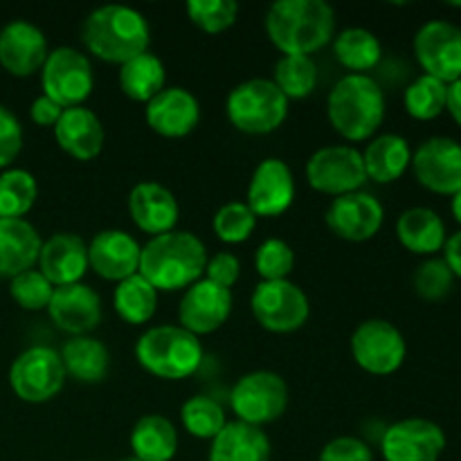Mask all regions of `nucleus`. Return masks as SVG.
<instances>
[{"mask_svg":"<svg viewBox=\"0 0 461 461\" xmlns=\"http://www.w3.org/2000/svg\"><path fill=\"white\" fill-rule=\"evenodd\" d=\"M54 286L45 279V275L39 268L25 270L9 279V295L21 309L25 311H43L48 309L52 300Z\"/></svg>","mask_w":461,"mask_h":461,"instance_id":"37998d69","label":"nucleus"},{"mask_svg":"<svg viewBox=\"0 0 461 461\" xmlns=\"http://www.w3.org/2000/svg\"><path fill=\"white\" fill-rule=\"evenodd\" d=\"M48 54V39L34 23L12 21L0 30V66L12 77L41 72Z\"/></svg>","mask_w":461,"mask_h":461,"instance_id":"4be33fe9","label":"nucleus"},{"mask_svg":"<svg viewBox=\"0 0 461 461\" xmlns=\"http://www.w3.org/2000/svg\"><path fill=\"white\" fill-rule=\"evenodd\" d=\"M295 176L282 158H264L248 183L246 205L257 219H277L295 201Z\"/></svg>","mask_w":461,"mask_h":461,"instance_id":"f3484780","label":"nucleus"},{"mask_svg":"<svg viewBox=\"0 0 461 461\" xmlns=\"http://www.w3.org/2000/svg\"><path fill=\"white\" fill-rule=\"evenodd\" d=\"M23 149V126L18 117L0 104V169H7Z\"/></svg>","mask_w":461,"mask_h":461,"instance_id":"c03bdc74","label":"nucleus"},{"mask_svg":"<svg viewBox=\"0 0 461 461\" xmlns=\"http://www.w3.org/2000/svg\"><path fill=\"white\" fill-rule=\"evenodd\" d=\"M187 18L205 34H223L237 23L239 3L234 0H189Z\"/></svg>","mask_w":461,"mask_h":461,"instance_id":"ea45409f","label":"nucleus"},{"mask_svg":"<svg viewBox=\"0 0 461 461\" xmlns=\"http://www.w3.org/2000/svg\"><path fill=\"white\" fill-rule=\"evenodd\" d=\"M273 81L284 97L306 99L318 88V66L311 57H282L275 63Z\"/></svg>","mask_w":461,"mask_h":461,"instance_id":"f704fd0d","label":"nucleus"},{"mask_svg":"<svg viewBox=\"0 0 461 461\" xmlns=\"http://www.w3.org/2000/svg\"><path fill=\"white\" fill-rule=\"evenodd\" d=\"M363 153V165L367 180L378 185H392L403 178L412 165V149L403 135L385 133L369 140Z\"/></svg>","mask_w":461,"mask_h":461,"instance_id":"cd10ccee","label":"nucleus"},{"mask_svg":"<svg viewBox=\"0 0 461 461\" xmlns=\"http://www.w3.org/2000/svg\"><path fill=\"white\" fill-rule=\"evenodd\" d=\"M203 277L210 279L216 286H223L228 291H232V286L241 277V261L232 252H216V255H212L207 259L205 275Z\"/></svg>","mask_w":461,"mask_h":461,"instance_id":"49530a36","label":"nucleus"},{"mask_svg":"<svg viewBox=\"0 0 461 461\" xmlns=\"http://www.w3.org/2000/svg\"><path fill=\"white\" fill-rule=\"evenodd\" d=\"M61 356L66 376L81 385H97L106 381L108 369H111V354L102 340L93 336L70 338L59 351Z\"/></svg>","mask_w":461,"mask_h":461,"instance_id":"c756f323","label":"nucleus"},{"mask_svg":"<svg viewBox=\"0 0 461 461\" xmlns=\"http://www.w3.org/2000/svg\"><path fill=\"white\" fill-rule=\"evenodd\" d=\"M210 255L196 234L174 230V232L151 237L140 252V275L158 293L187 291L203 279Z\"/></svg>","mask_w":461,"mask_h":461,"instance_id":"f03ea898","label":"nucleus"},{"mask_svg":"<svg viewBox=\"0 0 461 461\" xmlns=\"http://www.w3.org/2000/svg\"><path fill=\"white\" fill-rule=\"evenodd\" d=\"M327 228L338 239L349 243H363L376 237L385 223V207L376 196L367 192L345 194L333 198L327 207Z\"/></svg>","mask_w":461,"mask_h":461,"instance_id":"dca6fc26","label":"nucleus"},{"mask_svg":"<svg viewBox=\"0 0 461 461\" xmlns=\"http://www.w3.org/2000/svg\"><path fill=\"white\" fill-rule=\"evenodd\" d=\"M142 246L124 230H102L88 243V264L97 277L106 282H124L140 273Z\"/></svg>","mask_w":461,"mask_h":461,"instance_id":"412c9836","label":"nucleus"},{"mask_svg":"<svg viewBox=\"0 0 461 461\" xmlns=\"http://www.w3.org/2000/svg\"><path fill=\"white\" fill-rule=\"evenodd\" d=\"M124 461H140V459H135V457H131V459H124Z\"/></svg>","mask_w":461,"mask_h":461,"instance_id":"603ef678","label":"nucleus"},{"mask_svg":"<svg viewBox=\"0 0 461 461\" xmlns=\"http://www.w3.org/2000/svg\"><path fill=\"white\" fill-rule=\"evenodd\" d=\"M230 408L237 421L264 428L284 417L288 408V385L277 372L257 369L243 374L230 392Z\"/></svg>","mask_w":461,"mask_h":461,"instance_id":"0eeeda50","label":"nucleus"},{"mask_svg":"<svg viewBox=\"0 0 461 461\" xmlns=\"http://www.w3.org/2000/svg\"><path fill=\"white\" fill-rule=\"evenodd\" d=\"M446 432L430 419H403L383 432L381 453L385 461H439L446 450Z\"/></svg>","mask_w":461,"mask_h":461,"instance_id":"2eb2a0df","label":"nucleus"},{"mask_svg":"<svg viewBox=\"0 0 461 461\" xmlns=\"http://www.w3.org/2000/svg\"><path fill=\"white\" fill-rule=\"evenodd\" d=\"M446 111L455 120V124L461 129V79L455 84H448V97H446Z\"/></svg>","mask_w":461,"mask_h":461,"instance_id":"8fccbe9b","label":"nucleus"},{"mask_svg":"<svg viewBox=\"0 0 461 461\" xmlns=\"http://www.w3.org/2000/svg\"><path fill=\"white\" fill-rule=\"evenodd\" d=\"M396 237L408 252L432 257L444 250L448 232H446L444 219L435 210L410 207L396 221Z\"/></svg>","mask_w":461,"mask_h":461,"instance_id":"c85d7f7f","label":"nucleus"},{"mask_svg":"<svg viewBox=\"0 0 461 461\" xmlns=\"http://www.w3.org/2000/svg\"><path fill=\"white\" fill-rule=\"evenodd\" d=\"M113 309L126 324H147L158 311V291L138 273L117 284L113 291Z\"/></svg>","mask_w":461,"mask_h":461,"instance_id":"72a5a7b5","label":"nucleus"},{"mask_svg":"<svg viewBox=\"0 0 461 461\" xmlns=\"http://www.w3.org/2000/svg\"><path fill=\"white\" fill-rule=\"evenodd\" d=\"M446 97H448V86L444 81L419 75L403 93L405 113L419 122L437 120L441 113H446Z\"/></svg>","mask_w":461,"mask_h":461,"instance_id":"e433bc0d","label":"nucleus"},{"mask_svg":"<svg viewBox=\"0 0 461 461\" xmlns=\"http://www.w3.org/2000/svg\"><path fill=\"white\" fill-rule=\"evenodd\" d=\"M414 57L423 75L446 86L461 79V27L450 21H428L414 34Z\"/></svg>","mask_w":461,"mask_h":461,"instance_id":"ddd939ff","label":"nucleus"},{"mask_svg":"<svg viewBox=\"0 0 461 461\" xmlns=\"http://www.w3.org/2000/svg\"><path fill=\"white\" fill-rule=\"evenodd\" d=\"M39 270L54 288L79 284L90 270L88 243L75 232H57L41 246Z\"/></svg>","mask_w":461,"mask_h":461,"instance_id":"b1692460","label":"nucleus"},{"mask_svg":"<svg viewBox=\"0 0 461 461\" xmlns=\"http://www.w3.org/2000/svg\"><path fill=\"white\" fill-rule=\"evenodd\" d=\"M41 88L45 97L57 102L61 108L84 106L95 90L90 59L81 50L68 45L52 50L41 68Z\"/></svg>","mask_w":461,"mask_h":461,"instance_id":"6e6552de","label":"nucleus"},{"mask_svg":"<svg viewBox=\"0 0 461 461\" xmlns=\"http://www.w3.org/2000/svg\"><path fill=\"white\" fill-rule=\"evenodd\" d=\"M264 25L284 57H311L336 36V12L324 0H277L266 12Z\"/></svg>","mask_w":461,"mask_h":461,"instance_id":"f257e3e1","label":"nucleus"},{"mask_svg":"<svg viewBox=\"0 0 461 461\" xmlns=\"http://www.w3.org/2000/svg\"><path fill=\"white\" fill-rule=\"evenodd\" d=\"M257 228V216L252 214L250 207L241 201L225 203L219 207V212L212 219V230L216 237L230 246H239V243L248 241Z\"/></svg>","mask_w":461,"mask_h":461,"instance_id":"58836bf2","label":"nucleus"},{"mask_svg":"<svg viewBox=\"0 0 461 461\" xmlns=\"http://www.w3.org/2000/svg\"><path fill=\"white\" fill-rule=\"evenodd\" d=\"M81 41L93 57L106 63H122L149 52L151 27L142 12L126 5H104L84 21Z\"/></svg>","mask_w":461,"mask_h":461,"instance_id":"7ed1b4c3","label":"nucleus"},{"mask_svg":"<svg viewBox=\"0 0 461 461\" xmlns=\"http://www.w3.org/2000/svg\"><path fill=\"white\" fill-rule=\"evenodd\" d=\"M270 453L273 446L264 428L228 421L212 439L207 461H270Z\"/></svg>","mask_w":461,"mask_h":461,"instance_id":"bb28decb","label":"nucleus"},{"mask_svg":"<svg viewBox=\"0 0 461 461\" xmlns=\"http://www.w3.org/2000/svg\"><path fill=\"white\" fill-rule=\"evenodd\" d=\"M306 180L315 192L333 198L360 192L367 183L363 153L351 144L318 149L306 162Z\"/></svg>","mask_w":461,"mask_h":461,"instance_id":"f8f14e48","label":"nucleus"},{"mask_svg":"<svg viewBox=\"0 0 461 461\" xmlns=\"http://www.w3.org/2000/svg\"><path fill=\"white\" fill-rule=\"evenodd\" d=\"M54 140L59 149L81 162L95 160L104 151L106 133L104 124L90 108H66L61 120L54 126Z\"/></svg>","mask_w":461,"mask_h":461,"instance_id":"393cba45","label":"nucleus"},{"mask_svg":"<svg viewBox=\"0 0 461 461\" xmlns=\"http://www.w3.org/2000/svg\"><path fill=\"white\" fill-rule=\"evenodd\" d=\"M450 212H453L455 221L461 225V189L455 196H450Z\"/></svg>","mask_w":461,"mask_h":461,"instance_id":"3c124183","label":"nucleus"},{"mask_svg":"<svg viewBox=\"0 0 461 461\" xmlns=\"http://www.w3.org/2000/svg\"><path fill=\"white\" fill-rule=\"evenodd\" d=\"M412 286L417 295L426 302H441L450 295L455 286V275L448 264L439 257H428L412 275Z\"/></svg>","mask_w":461,"mask_h":461,"instance_id":"79ce46f5","label":"nucleus"},{"mask_svg":"<svg viewBox=\"0 0 461 461\" xmlns=\"http://www.w3.org/2000/svg\"><path fill=\"white\" fill-rule=\"evenodd\" d=\"M180 423L196 439H214L228 423L223 405L205 394L192 396L180 408Z\"/></svg>","mask_w":461,"mask_h":461,"instance_id":"4c0bfd02","label":"nucleus"},{"mask_svg":"<svg viewBox=\"0 0 461 461\" xmlns=\"http://www.w3.org/2000/svg\"><path fill=\"white\" fill-rule=\"evenodd\" d=\"M412 174L421 187L439 196H455L461 189V144L435 135L412 151Z\"/></svg>","mask_w":461,"mask_h":461,"instance_id":"4468645a","label":"nucleus"},{"mask_svg":"<svg viewBox=\"0 0 461 461\" xmlns=\"http://www.w3.org/2000/svg\"><path fill=\"white\" fill-rule=\"evenodd\" d=\"M131 450L140 461H171L178 453V432L162 414L138 419L131 430Z\"/></svg>","mask_w":461,"mask_h":461,"instance_id":"7c9ffc66","label":"nucleus"},{"mask_svg":"<svg viewBox=\"0 0 461 461\" xmlns=\"http://www.w3.org/2000/svg\"><path fill=\"white\" fill-rule=\"evenodd\" d=\"M39 198L36 178L25 169L0 174V219H23Z\"/></svg>","mask_w":461,"mask_h":461,"instance_id":"c9c22d12","label":"nucleus"},{"mask_svg":"<svg viewBox=\"0 0 461 461\" xmlns=\"http://www.w3.org/2000/svg\"><path fill=\"white\" fill-rule=\"evenodd\" d=\"M117 81L126 97L138 104H149L158 93L167 88L165 63L153 52H144L122 63Z\"/></svg>","mask_w":461,"mask_h":461,"instance_id":"473e14b6","label":"nucleus"},{"mask_svg":"<svg viewBox=\"0 0 461 461\" xmlns=\"http://www.w3.org/2000/svg\"><path fill=\"white\" fill-rule=\"evenodd\" d=\"M444 261L448 264L450 273L455 275V279H461V230L446 239Z\"/></svg>","mask_w":461,"mask_h":461,"instance_id":"09e8293b","label":"nucleus"},{"mask_svg":"<svg viewBox=\"0 0 461 461\" xmlns=\"http://www.w3.org/2000/svg\"><path fill=\"white\" fill-rule=\"evenodd\" d=\"M232 291L216 286L210 279H198L180 297L178 322L196 338L219 331L232 315Z\"/></svg>","mask_w":461,"mask_h":461,"instance_id":"a211bd4d","label":"nucleus"},{"mask_svg":"<svg viewBox=\"0 0 461 461\" xmlns=\"http://www.w3.org/2000/svg\"><path fill=\"white\" fill-rule=\"evenodd\" d=\"M149 129L167 140H180L194 133L201 122V104L192 90L183 86H167L144 108Z\"/></svg>","mask_w":461,"mask_h":461,"instance_id":"aec40b11","label":"nucleus"},{"mask_svg":"<svg viewBox=\"0 0 461 461\" xmlns=\"http://www.w3.org/2000/svg\"><path fill=\"white\" fill-rule=\"evenodd\" d=\"M61 356L52 347L36 345L23 351L9 367V385L25 403H48L66 385Z\"/></svg>","mask_w":461,"mask_h":461,"instance_id":"1a4fd4ad","label":"nucleus"},{"mask_svg":"<svg viewBox=\"0 0 461 461\" xmlns=\"http://www.w3.org/2000/svg\"><path fill=\"white\" fill-rule=\"evenodd\" d=\"M333 57L349 75H367L381 63L383 45L374 32L365 27H347L333 36Z\"/></svg>","mask_w":461,"mask_h":461,"instance_id":"2f4dec72","label":"nucleus"},{"mask_svg":"<svg viewBox=\"0 0 461 461\" xmlns=\"http://www.w3.org/2000/svg\"><path fill=\"white\" fill-rule=\"evenodd\" d=\"M50 320L59 331L68 336H90L102 322V300L88 284H68L57 286L48 309Z\"/></svg>","mask_w":461,"mask_h":461,"instance_id":"6ab92c4d","label":"nucleus"},{"mask_svg":"<svg viewBox=\"0 0 461 461\" xmlns=\"http://www.w3.org/2000/svg\"><path fill=\"white\" fill-rule=\"evenodd\" d=\"M250 309L261 329L270 333L300 331L311 315L309 297L291 279L257 284L250 297Z\"/></svg>","mask_w":461,"mask_h":461,"instance_id":"9d476101","label":"nucleus"},{"mask_svg":"<svg viewBox=\"0 0 461 461\" xmlns=\"http://www.w3.org/2000/svg\"><path fill=\"white\" fill-rule=\"evenodd\" d=\"M351 356L363 372L372 376H392L408 356V342L390 320L372 318L358 324L351 336Z\"/></svg>","mask_w":461,"mask_h":461,"instance_id":"9b49d317","label":"nucleus"},{"mask_svg":"<svg viewBox=\"0 0 461 461\" xmlns=\"http://www.w3.org/2000/svg\"><path fill=\"white\" fill-rule=\"evenodd\" d=\"M295 268V252L284 239H266L255 252V270L261 282H279L291 277Z\"/></svg>","mask_w":461,"mask_h":461,"instance_id":"a19ab883","label":"nucleus"},{"mask_svg":"<svg viewBox=\"0 0 461 461\" xmlns=\"http://www.w3.org/2000/svg\"><path fill=\"white\" fill-rule=\"evenodd\" d=\"M41 234L25 219H0V279L34 268L41 255Z\"/></svg>","mask_w":461,"mask_h":461,"instance_id":"a878e982","label":"nucleus"},{"mask_svg":"<svg viewBox=\"0 0 461 461\" xmlns=\"http://www.w3.org/2000/svg\"><path fill=\"white\" fill-rule=\"evenodd\" d=\"M135 360L151 376L162 381H185L201 369L203 345L180 324H162L138 338Z\"/></svg>","mask_w":461,"mask_h":461,"instance_id":"39448f33","label":"nucleus"},{"mask_svg":"<svg viewBox=\"0 0 461 461\" xmlns=\"http://www.w3.org/2000/svg\"><path fill=\"white\" fill-rule=\"evenodd\" d=\"M385 93L369 75H345L327 97V117L347 142H367L385 122Z\"/></svg>","mask_w":461,"mask_h":461,"instance_id":"20e7f679","label":"nucleus"},{"mask_svg":"<svg viewBox=\"0 0 461 461\" xmlns=\"http://www.w3.org/2000/svg\"><path fill=\"white\" fill-rule=\"evenodd\" d=\"M320 461H374V450L358 437H336L320 450Z\"/></svg>","mask_w":461,"mask_h":461,"instance_id":"a18cd8bd","label":"nucleus"},{"mask_svg":"<svg viewBox=\"0 0 461 461\" xmlns=\"http://www.w3.org/2000/svg\"><path fill=\"white\" fill-rule=\"evenodd\" d=\"M230 124L246 135H268L284 126L288 117V99L270 79L241 81L225 102Z\"/></svg>","mask_w":461,"mask_h":461,"instance_id":"423d86ee","label":"nucleus"},{"mask_svg":"<svg viewBox=\"0 0 461 461\" xmlns=\"http://www.w3.org/2000/svg\"><path fill=\"white\" fill-rule=\"evenodd\" d=\"M63 111H66V108L59 106L57 102H52V99L45 97V95H39V97L32 102L30 117L36 126H43V129H54V126H57V122L61 120Z\"/></svg>","mask_w":461,"mask_h":461,"instance_id":"de8ad7c7","label":"nucleus"},{"mask_svg":"<svg viewBox=\"0 0 461 461\" xmlns=\"http://www.w3.org/2000/svg\"><path fill=\"white\" fill-rule=\"evenodd\" d=\"M129 214L140 232L160 237V234L176 230L180 219V205L165 185L144 180L131 189Z\"/></svg>","mask_w":461,"mask_h":461,"instance_id":"5701e85b","label":"nucleus"}]
</instances>
